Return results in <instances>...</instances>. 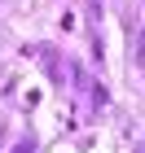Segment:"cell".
I'll use <instances>...</instances> for the list:
<instances>
[{
	"mask_svg": "<svg viewBox=\"0 0 145 153\" xmlns=\"http://www.w3.org/2000/svg\"><path fill=\"white\" fill-rule=\"evenodd\" d=\"M26 53H35V57H40V66L48 70L53 83L62 79V61H57V48H53V44H35V48H26Z\"/></svg>",
	"mask_w": 145,
	"mask_h": 153,
	"instance_id": "obj_1",
	"label": "cell"
},
{
	"mask_svg": "<svg viewBox=\"0 0 145 153\" xmlns=\"http://www.w3.org/2000/svg\"><path fill=\"white\" fill-rule=\"evenodd\" d=\"M13 153H35V140H31V136H22V140L13 144Z\"/></svg>",
	"mask_w": 145,
	"mask_h": 153,
	"instance_id": "obj_2",
	"label": "cell"
}]
</instances>
